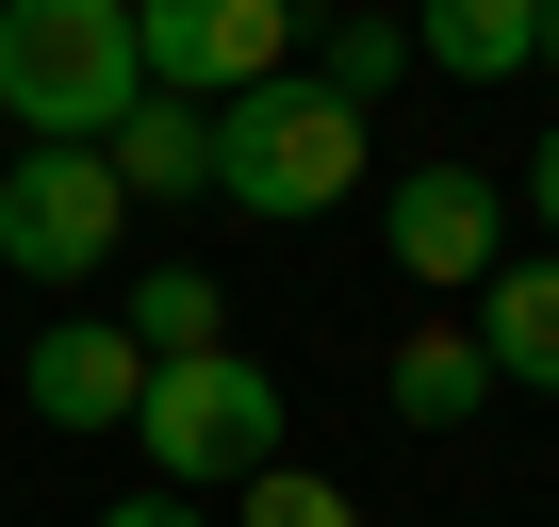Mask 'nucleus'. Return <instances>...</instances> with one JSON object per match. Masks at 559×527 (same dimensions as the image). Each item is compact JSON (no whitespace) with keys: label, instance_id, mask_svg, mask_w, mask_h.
Segmentation results:
<instances>
[{"label":"nucleus","instance_id":"f257e3e1","mask_svg":"<svg viewBox=\"0 0 559 527\" xmlns=\"http://www.w3.org/2000/svg\"><path fill=\"white\" fill-rule=\"evenodd\" d=\"M132 99H148L132 0H0V116H17V149H99Z\"/></svg>","mask_w":559,"mask_h":527},{"label":"nucleus","instance_id":"f03ea898","mask_svg":"<svg viewBox=\"0 0 559 527\" xmlns=\"http://www.w3.org/2000/svg\"><path fill=\"white\" fill-rule=\"evenodd\" d=\"M346 181H362V99H330L313 67H280V83L214 99V198H230V214L297 231V214H330Z\"/></svg>","mask_w":559,"mask_h":527},{"label":"nucleus","instance_id":"7ed1b4c3","mask_svg":"<svg viewBox=\"0 0 559 527\" xmlns=\"http://www.w3.org/2000/svg\"><path fill=\"white\" fill-rule=\"evenodd\" d=\"M148 478L165 494H247L263 461H280V379L247 363V347H198V363H148Z\"/></svg>","mask_w":559,"mask_h":527},{"label":"nucleus","instance_id":"20e7f679","mask_svg":"<svg viewBox=\"0 0 559 527\" xmlns=\"http://www.w3.org/2000/svg\"><path fill=\"white\" fill-rule=\"evenodd\" d=\"M116 231H132V181L99 149H17L0 165V264L17 281H99Z\"/></svg>","mask_w":559,"mask_h":527},{"label":"nucleus","instance_id":"39448f33","mask_svg":"<svg viewBox=\"0 0 559 527\" xmlns=\"http://www.w3.org/2000/svg\"><path fill=\"white\" fill-rule=\"evenodd\" d=\"M132 34H148L165 99H247L313 50V0H132Z\"/></svg>","mask_w":559,"mask_h":527},{"label":"nucleus","instance_id":"423d86ee","mask_svg":"<svg viewBox=\"0 0 559 527\" xmlns=\"http://www.w3.org/2000/svg\"><path fill=\"white\" fill-rule=\"evenodd\" d=\"M379 247L412 264V297H477L493 264H510V181L493 165H412L379 198Z\"/></svg>","mask_w":559,"mask_h":527},{"label":"nucleus","instance_id":"0eeeda50","mask_svg":"<svg viewBox=\"0 0 559 527\" xmlns=\"http://www.w3.org/2000/svg\"><path fill=\"white\" fill-rule=\"evenodd\" d=\"M17 396H34V429H132V412H148V347H132L116 314H67V330H34Z\"/></svg>","mask_w":559,"mask_h":527},{"label":"nucleus","instance_id":"6e6552de","mask_svg":"<svg viewBox=\"0 0 559 527\" xmlns=\"http://www.w3.org/2000/svg\"><path fill=\"white\" fill-rule=\"evenodd\" d=\"M477 347H493V396H559V247L477 281Z\"/></svg>","mask_w":559,"mask_h":527},{"label":"nucleus","instance_id":"1a4fd4ad","mask_svg":"<svg viewBox=\"0 0 559 527\" xmlns=\"http://www.w3.org/2000/svg\"><path fill=\"white\" fill-rule=\"evenodd\" d=\"M99 165H116L132 198H214V99H165V83H148V99L99 132Z\"/></svg>","mask_w":559,"mask_h":527},{"label":"nucleus","instance_id":"9d476101","mask_svg":"<svg viewBox=\"0 0 559 527\" xmlns=\"http://www.w3.org/2000/svg\"><path fill=\"white\" fill-rule=\"evenodd\" d=\"M412 50L444 83H526L543 67V0H412Z\"/></svg>","mask_w":559,"mask_h":527},{"label":"nucleus","instance_id":"9b49d317","mask_svg":"<svg viewBox=\"0 0 559 527\" xmlns=\"http://www.w3.org/2000/svg\"><path fill=\"white\" fill-rule=\"evenodd\" d=\"M395 412H412V429H477V412H493V347H477V330H412V347H395Z\"/></svg>","mask_w":559,"mask_h":527},{"label":"nucleus","instance_id":"f8f14e48","mask_svg":"<svg viewBox=\"0 0 559 527\" xmlns=\"http://www.w3.org/2000/svg\"><path fill=\"white\" fill-rule=\"evenodd\" d=\"M116 330H132L148 363H198V347H230V297H214V264H148Z\"/></svg>","mask_w":559,"mask_h":527},{"label":"nucleus","instance_id":"ddd939ff","mask_svg":"<svg viewBox=\"0 0 559 527\" xmlns=\"http://www.w3.org/2000/svg\"><path fill=\"white\" fill-rule=\"evenodd\" d=\"M297 67H313V83H330V99H379V83H395V67H412V17H330V34H313V50H297Z\"/></svg>","mask_w":559,"mask_h":527},{"label":"nucleus","instance_id":"4468645a","mask_svg":"<svg viewBox=\"0 0 559 527\" xmlns=\"http://www.w3.org/2000/svg\"><path fill=\"white\" fill-rule=\"evenodd\" d=\"M247 527H362V511H346V478H313V461H263V478H247Z\"/></svg>","mask_w":559,"mask_h":527},{"label":"nucleus","instance_id":"2eb2a0df","mask_svg":"<svg viewBox=\"0 0 559 527\" xmlns=\"http://www.w3.org/2000/svg\"><path fill=\"white\" fill-rule=\"evenodd\" d=\"M99 527H214V511H198V494H165V478H148V494H116V511H99Z\"/></svg>","mask_w":559,"mask_h":527},{"label":"nucleus","instance_id":"dca6fc26","mask_svg":"<svg viewBox=\"0 0 559 527\" xmlns=\"http://www.w3.org/2000/svg\"><path fill=\"white\" fill-rule=\"evenodd\" d=\"M526 198H543V247H559V132H543V165H526Z\"/></svg>","mask_w":559,"mask_h":527},{"label":"nucleus","instance_id":"f3484780","mask_svg":"<svg viewBox=\"0 0 559 527\" xmlns=\"http://www.w3.org/2000/svg\"><path fill=\"white\" fill-rule=\"evenodd\" d=\"M543 83H559V0H543Z\"/></svg>","mask_w":559,"mask_h":527}]
</instances>
